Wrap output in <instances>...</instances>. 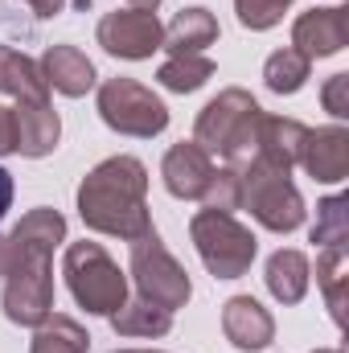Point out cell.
Listing matches in <instances>:
<instances>
[{
  "label": "cell",
  "mask_w": 349,
  "mask_h": 353,
  "mask_svg": "<svg viewBox=\"0 0 349 353\" xmlns=\"http://www.w3.org/2000/svg\"><path fill=\"white\" fill-rule=\"evenodd\" d=\"M308 70H312V62H308L300 50L283 46V50H275V54L267 58V66H263V83H267V90H275V94H296V90L304 87Z\"/></svg>",
  "instance_id": "obj_24"
},
{
  "label": "cell",
  "mask_w": 349,
  "mask_h": 353,
  "mask_svg": "<svg viewBox=\"0 0 349 353\" xmlns=\"http://www.w3.org/2000/svg\"><path fill=\"white\" fill-rule=\"evenodd\" d=\"M317 353H341V350H317Z\"/></svg>",
  "instance_id": "obj_35"
},
{
  "label": "cell",
  "mask_w": 349,
  "mask_h": 353,
  "mask_svg": "<svg viewBox=\"0 0 349 353\" xmlns=\"http://www.w3.org/2000/svg\"><path fill=\"white\" fill-rule=\"evenodd\" d=\"M12 119H17V152L21 157H46L58 148V136H62V123H58V111L50 103H17L12 107Z\"/></svg>",
  "instance_id": "obj_14"
},
{
  "label": "cell",
  "mask_w": 349,
  "mask_h": 353,
  "mask_svg": "<svg viewBox=\"0 0 349 353\" xmlns=\"http://www.w3.org/2000/svg\"><path fill=\"white\" fill-rule=\"evenodd\" d=\"M144 193H148V169L136 157H111V161L94 165L83 176V185H79V214H83V222L90 230L132 243L144 230H152Z\"/></svg>",
  "instance_id": "obj_2"
},
{
  "label": "cell",
  "mask_w": 349,
  "mask_h": 353,
  "mask_svg": "<svg viewBox=\"0 0 349 353\" xmlns=\"http://www.w3.org/2000/svg\"><path fill=\"white\" fill-rule=\"evenodd\" d=\"M99 115L111 132L140 136V140L161 136L169 128V107L136 79H107L99 87Z\"/></svg>",
  "instance_id": "obj_8"
},
{
  "label": "cell",
  "mask_w": 349,
  "mask_h": 353,
  "mask_svg": "<svg viewBox=\"0 0 349 353\" xmlns=\"http://www.w3.org/2000/svg\"><path fill=\"white\" fill-rule=\"evenodd\" d=\"M4 251H8V239L0 234V267H4Z\"/></svg>",
  "instance_id": "obj_33"
},
{
  "label": "cell",
  "mask_w": 349,
  "mask_h": 353,
  "mask_svg": "<svg viewBox=\"0 0 349 353\" xmlns=\"http://www.w3.org/2000/svg\"><path fill=\"white\" fill-rule=\"evenodd\" d=\"M235 173H239V205H247L259 226L275 230V234H288L304 222V201L292 185V169L251 157Z\"/></svg>",
  "instance_id": "obj_4"
},
{
  "label": "cell",
  "mask_w": 349,
  "mask_h": 353,
  "mask_svg": "<svg viewBox=\"0 0 349 353\" xmlns=\"http://www.w3.org/2000/svg\"><path fill=\"white\" fill-rule=\"evenodd\" d=\"M157 79H161V87L177 90V94H189V90L206 87V83L214 79V62H210L206 54H169V58L161 62Z\"/></svg>",
  "instance_id": "obj_22"
},
{
  "label": "cell",
  "mask_w": 349,
  "mask_h": 353,
  "mask_svg": "<svg viewBox=\"0 0 349 353\" xmlns=\"http://www.w3.org/2000/svg\"><path fill=\"white\" fill-rule=\"evenodd\" d=\"M41 74H46V87L62 90L70 99H79V94H87L94 87V66L74 46H50L46 58H41Z\"/></svg>",
  "instance_id": "obj_15"
},
{
  "label": "cell",
  "mask_w": 349,
  "mask_h": 353,
  "mask_svg": "<svg viewBox=\"0 0 349 353\" xmlns=\"http://www.w3.org/2000/svg\"><path fill=\"white\" fill-rule=\"evenodd\" d=\"M308 259L304 251H275L267 259V292L279 300V304H300L304 292H308Z\"/></svg>",
  "instance_id": "obj_19"
},
{
  "label": "cell",
  "mask_w": 349,
  "mask_h": 353,
  "mask_svg": "<svg viewBox=\"0 0 349 353\" xmlns=\"http://www.w3.org/2000/svg\"><path fill=\"white\" fill-rule=\"evenodd\" d=\"M206 210H239V173L235 169H214V181L206 189Z\"/></svg>",
  "instance_id": "obj_27"
},
{
  "label": "cell",
  "mask_w": 349,
  "mask_h": 353,
  "mask_svg": "<svg viewBox=\"0 0 349 353\" xmlns=\"http://www.w3.org/2000/svg\"><path fill=\"white\" fill-rule=\"evenodd\" d=\"M296 165H304L308 176L317 181H346L349 173V132L346 128H317V132H304V144H300V157Z\"/></svg>",
  "instance_id": "obj_12"
},
{
  "label": "cell",
  "mask_w": 349,
  "mask_h": 353,
  "mask_svg": "<svg viewBox=\"0 0 349 353\" xmlns=\"http://www.w3.org/2000/svg\"><path fill=\"white\" fill-rule=\"evenodd\" d=\"M161 176H165V189L173 197H185V201H201L210 181H214V157H206L193 140L185 144H173L165 152V165H161Z\"/></svg>",
  "instance_id": "obj_11"
},
{
  "label": "cell",
  "mask_w": 349,
  "mask_h": 353,
  "mask_svg": "<svg viewBox=\"0 0 349 353\" xmlns=\"http://www.w3.org/2000/svg\"><path fill=\"white\" fill-rule=\"evenodd\" d=\"M66 239V218L58 210H29L8 234L4 251V316L12 325H41L54 312V267L50 255Z\"/></svg>",
  "instance_id": "obj_1"
},
{
  "label": "cell",
  "mask_w": 349,
  "mask_h": 353,
  "mask_svg": "<svg viewBox=\"0 0 349 353\" xmlns=\"http://www.w3.org/2000/svg\"><path fill=\"white\" fill-rule=\"evenodd\" d=\"M288 4H292V0H235L239 21H243L247 29H271V25H279V17H283Z\"/></svg>",
  "instance_id": "obj_26"
},
{
  "label": "cell",
  "mask_w": 349,
  "mask_h": 353,
  "mask_svg": "<svg viewBox=\"0 0 349 353\" xmlns=\"http://www.w3.org/2000/svg\"><path fill=\"white\" fill-rule=\"evenodd\" d=\"M4 152H17V119H12V107H0V157Z\"/></svg>",
  "instance_id": "obj_29"
},
{
  "label": "cell",
  "mask_w": 349,
  "mask_h": 353,
  "mask_svg": "<svg viewBox=\"0 0 349 353\" xmlns=\"http://www.w3.org/2000/svg\"><path fill=\"white\" fill-rule=\"evenodd\" d=\"M312 243H321V251L329 247H349V197H325L317 205V226H312Z\"/></svg>",
  "instance_id": "obj_25"
},
{
  "label": "cell",
  "mask_w": 349,
  "mask_h": 353,
  "mask_svg": "<svg viewBox=\"0 0 349 353\" xmlns=\"http://www.w3.org/2000/svg\"><path fill=\"white\" fill-rule=\"evenodd\" d=\"M66 283H70V296L94 312V316H111L123 308L128 300V279L123 271L115 267V259L99 247V243H70L66 247Z\"/></svg>",
  "instance_id": "obj_5"
},
{
  "label": "cell",
  "mask_w": 349,
  "mask_h": 353,
  "mask_svg": "<svg viewBox=\"0 0 349 353\" xmlns=\"http://www.w3.org/2000/svg\"><path fill=\"white\" fill-rule=\"evenodd\" d=\"M132 275H136L140 300H148V304H157L165 312L185 308V300L193 292L185 267L165 251V243H161L157 230H144L140 239H132Z\"/></svg>",
  "instance_id": "obj_7"
},
{
  "label": "cell",
  "mask_w": 349,
  "mask_h": 353,
  "mask_svg": "<svg viewBox=\"0 0 349 353\" xmlns=\"http://www.w3.org/2000/svg\"><path fill=\"white\" fill-rule=\"evenodd\" d=\"M349 41V8H312L292 25V50H300L308 62L341 54Z\"/></svg>",
  "instance_id": "obj_10"
},
{
  "label": "cell",
  "mask_w": 349,
  "mask_h": 353,
  "mask_svg": "<svg viewBox=\"0 0 349 353\" xmlns=\"http://www.w3.org/2000/svg\"><path fill=\"white\" fill-rule=\"evenodd\" d=\"M0 94H12L17 103H50V87H46L41 62L0 46Z\"/></svg>",
  "instance_id": "obj_16"
},
{
  "label": "cell",
  "mask_w": 349,
  "mask_h": 353,
  "mask_svg": "<svg viewBox=\"0 0 349 353\" xmlns=\"http://www.w3.org/2000/svg\"><path fill=\"white\" fill-rule=\"evenodd\" d=\"M214 41H218V21L210 8H181L165 29L169 54H201Z\"/></svg>",
  "instance_id": "obj_18"
},
{
  "label": "cell",
  "mask_w": 349,
  "mask_h": 353,
  "mask_svg": "<svg viewBox=\"0 0 349 353\" xmlns=\"http://www.w3.org/2000/svg\"><path fill=\"white\" fill-rule=\"evenodd\" d=\"M222 333L230 337L235 350L259 353V350H267L271 337H275V321H271V312L263 308L259 300L235 296V300H226V308H222Z\"/></svg>",
  "instance_id": "obj_13"
},
{
  "label": "cell",
  "mask_w": 349,
  "mask_h": 353,
  "mask_svg": "<svg viewBox=\"0 0 349 353\" xmlns=\"http://www.w3.org/2000/svg\"><path fill=\"white\" fill-rule=\"evenodd\" d=\"M259 119L263 107L247 94V90L230 87L218 99L206 103V111L197 115L193 128V144L206 157H222L226 169H243L255 157V140H259Z\"/></svg>",
  "instance_id": "obj_3"
},
{
  "label": "cell",
  "mask_w": 349,
  "mask_h": 353,
  "mask_svg": "<svg viewBox=\"0 0 349 353\" xmlns=\"http://www.w3.org/2000/svg\"><path fill=\"white\" fill-rule=\"evenodd\" d=\"M304 123L300 119H279V115H263L259 119V140H255V157L271 161V165H283L292 169L296 157H300V144H304Z\"/></svg>",
  "instance_id": "obj_17"
},
{
  "label": "cell",
  "mask_w": 349,
  "mask_h": 353,
  "mask_svg": "<svg viewBox=\"0 0 349 353\" xmlns=\"http://www.w3.org/2000/svg\"><path fill=\"white\" fill-rule=\"evenodd\" d=\"M111 325L119 337H165L173 329V312H165L148 300H123V308L111 312Z\"/></svg>",
  "instance_id": "obj_20"
},
{
  "label": "cell",
  "mask_w": 349,
  "mask_h": 353,
  "mask_svg": "<svg viewBox=\"0 0 349 353\" xmlns=\"http://www.w3.org/2000/svg\"><path fill=\"white\" fill-rule=\"evenodd\" d=\"M87 345H90L87 329H83L74 316H54V312H50V316L37 325L29 353H87Z\"/></svg>",
  "instance_id": "obj_21"
},
{
  "label": "cell",
  "mask_w": 349,
  "mask_h": 353,
  "mask_svg": "<svg viewBox=\"0 0 349 353\" xmlns=\"http://www.w3.org/2000/svg\"><path fill=\"white\" fill-rule=\"evenodd\" d=\"M115 353H152V350H115Z\"/></svg>",
  "instance_id": "obj_34"
},
{
  "label": "cell",
  "mask_w": 349,
  "mask_h": 353,
  "mask_svg": "<svg viewBox=\"0 0 349 353\" xmlns=\"http://www.w3.org/2000/svg\"><path fill=\"white\" fill-rule=\"evenodd\" d=\"M8 205H12V173L0 165V218L8 214Z\"/></svg>",
  "instance_id": "obj_30"
},
{
  "label": "cell",
  "mask_w": 349,
  "mask_h": 353,
  "mask_svg": "<svg viewBox=\"0 0 349 353\" xmlns=\"http://www.w3.org/2000/svg\"><path fill=\"white\" fill-rule=\"evenodd\" d=\"M321 103H325V111L333 119H346L349 115V74H333L325 83V90H321Z\"/></svg>",
  "instance_id": "obj_28"
},
{
  "label": "cell",
  "mask_w": 349,
  "mask_h": 353,
  "mask_svg": "<svg viewBox=\"0 0 349 353\" xmlns=\"http://www.w3.org/2000/svg\"><path fill=\"white\" fill-rule=\"evenodd\" d=\"M99 46L115 58L140 62V58H152L165 46V29L144 8H115L99 21Z\"/></svg>",
  "instance_id": "obj_9"
},
{
  "label": "cell",
  "mask_w": 349,
  "mask_h": 353,
  "mask_svg": "<svg viewBox=\"0 0 349 353\" xmlns=\"http://www.w3.org/2000/svg\"><path fill=\"white\" fill-rule=\"evenodd\" d=\"M25 4H29L37 17H58V12L66 8V0H25Z\"/></svg>",
  "instance_id": "obj_31"
},
{
  "label": "cell",
  "mask_w": 349,
  "mask_h": 353,
  "mask_svg": "<svg viewBox=\"0 0 349 353\" xmlns=\"http://www.w3.org/2000/svg\"><path fill=\"white\" fill-rule=\"evenodd\" d=\"M346 271H349L346 247H329V251H321V259H317V283L325 288V300H329V312H333L337 325L346 321V283H349Z\"/></svg>",
  "instance_id": "obj_23"
},
{
  "label": "cell",
  "mask_w": 349,
  "mask_h": 353,
  "mask_svg": "<svg viewBox=\"0 0 349 353\" xmlns=\"http://www.w3.org/2000/svg\"><path fill=\"white\" fill-rule=\"evenodd\" d=\"M193 247L214 279H239L255 263V234L226 210H201L189 222Z\"/></svg>",
  "instance_id": "obj_6"
},
{
  "label": "cell",
  "mask_w": 349,
  "mask_h": 353,
  "mask_svg": "<svg viewBox=\"0 0 349 353\" xmlns=\"http://www.w3.org/2000/svg\"><path fill=\"white\" fill-rule=\"evenodd\" d=\"M128 4H132V8H144V12H152V8H157L161 0H128Z\"/></svg>",
  "instance_id": "obj_32"
}]
</instances>
